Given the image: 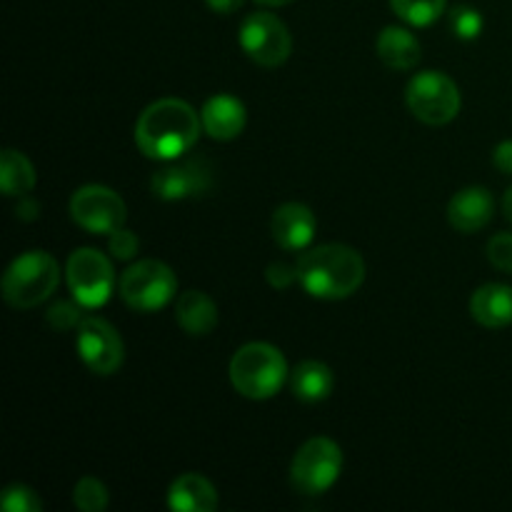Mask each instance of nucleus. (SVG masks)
<instances>
[{
	"label": "nucleus",
	"mask_w": 512,
	"mask_h": 512,
	"mask_svg": "<svg viewBox=\"0 0 512 512\" xmlns=\"http://www.w3.org/2000/svg\"><path fill=\"white\" fill-rule=\"evenodd\" d=\"M203 120L190 103L163 98L150 103L135 123V145L150 160H178L200 138Z\"/></svg>",
	"instance_id": "nucleus-1"
},
{
	"label": "nucleus",
	"mask_w": 512,
	"mask_h": 512,
	"mask_svg": "<svg viewBox=\"0 0 512 512\" xmlns=\"http://www.w3.org/2000/svg\"><path fill=\"white\" fill-rule=\"evenodd\" d=\"M298 280L310 298L345 300L365 283V260L350 245H318L298 260Z\"/></svg>",
	"instance_id": "nucleus-2"
},
{
	"label": "nucleus",
	"mask_w": 512,
	"mask_h": 512,
	"mask_svg": "<svg viewBox=\"0 0 512 512\" xmlns=\"http://www.w3.org/2000/svg\"><path fill=\"white\" fill-rule=\"evenodd\" d=\"M288 380V363L270 343H248L230 360V383L243 398L270 400Z\"/></svg>",
	"instance_id": "nucleus-3"
},
{
	"label": "nucleus",
	"mask_w": 512,
	"mask_h": 512,
	"mask_svg": "<svg viewBox=\"0 0 512 512\" xmlns=\"http://www.w3.org/2000/svg\"><path fill=\"white\" fill-rule=\"evenodd\" d=\"M60 268L45 250H28L8 265L3 275V300L10 308L30 310L55 293Z\"/></svg>",
	"instance_id": "nucleus-4"
},
{
	"label": "nucleus",
	"mask_w": 512,
	"mask_h": 512,
	"mask_svg": "<svg viewBox=\"0 0 512 512\" xmlns=\"http://www.w3.org/2000/svg\"><path fill=\"white\" fill-rule=\"evenodd\" d=\"M343 470V450L330 438H310L295 453L290 465V483L300 495L328 493Z\"/></svg>",
	"instance_id": "nucleus-5"
},
{
	"label": "nucleus",
	"mask_w": 512,
	"mask_h": 512,
	"mask_svg": "<svg viewBox=\"0 0 512 512\" xmlns=\"http://www.w3.org/2000/svg\"><path fill=\"white\" fill-rule=\"evenodd\" d=\"M178 293L173 268L160 260H140L120 275V298L130 310L155 313L165 308Z\"/></svg>",
	"instance_id": "nucleus-6"
},
{
	"label": "nucleus",
	"mask_w": 512,
	"mask_h": 512,
	"mask_svg": "<svg viewBox=\"0 0 512 512\" xmlns=\"http://www.w3.org/2000/svg\"><path fill=\"white\" fill-rule=\"evenodd\" d=\"M410 113L425 125H448L460 113V88L453 78L438 70H423L405 88Z\"/></svg>",
	"instance_id": "nucleus-7"
},
{
	"label": "nucleus",
	"mask_w": 512,
	"mask_h": 512,
	"mask_svg": "<svg viewBox=\"0 0 512 512\" xmlns=\"http://www.w3.org/2000/svg\"><path fill=\"white\" fill-rule=\"evenodd\" d=\"M65 280L83 308H100L110 300L115 288V270L108 255L95 248H78L65 263Z\"/></svg>",
	"instance_id": "nucleus-8"
},
{
	"label": "nucleus",
	"mask_w": 512,
	"mask_h": 512,
	"mask_svg": "<svg viewBox=\"0 0 512 512\" xmlns=\"http://www.w3.org/2000/svg\"><path fill=\"white\" fill-rule=\"evenodd\" d=\"M240 48L245 50L253 63L260 68H280L293 53V38L290 30L278 15L273 13H250L243 20L238 33Z\"/></svg>",
	"instance_id": "nucleus-9"
},
{
	"label": "nucleus",
	"mask_w": 512,
	"mask_h": 512,
	"mask_svg": "<svg viewBox=\"0 0 512 512\" xmlns=\"http://www.w3.org/2000/svg\"><path fill=\"white\" fill-rule=\"evenodd\" d=\"M70 218L93 235H110L128 218L125 200L108 185H83L70 198Z\"/></svg>",
	"instance_id": "nucleus-10"
},
{
	"label": "nucleus",
	"mask_w": 512,
	"mask_h": 512,
	"mask_svg": "<svg viewBox=\"0 0 512 512\" xmlns=\"http://www.w3.org/2000/svg\"><path fill=\"white\" fill-rule=\"evenodd\" d=\"M75 333H78L75 335V348H78L80 360L90 373L103 375V378L118 373L125 360V343L108 320L88 315V318L80 320Z\"/></svg>",
	"instance_id": "nucleus-11"
},
{
	"label": "nucleus",
	"mask_w": 512,
	"mask_h": 512,
	"mask_svg": "<svg viewBox=\"0 0 512 512\" xmlns=\"http://www.w3.org/2000/svg\"><path fill=\"white\" fill-rule=\"evenodd\" d=\"M153 195L160 200H188L205 195L213 188V170L205 160H183L160 168L150 180Z\"/></svg>",
	"instance_id": "nucleus-12"
},
{
	"label": "nucleus",
	"mask_w": 512,
	"mask_h": 512,
	"mask_svg": "<svg viewBox=\"0 0 512 512\" xmlns=\"http://www.w3.org/2000/svg\"><path fill=\"white\" fill-rule=\"evenodd\" d=\"M315 228H318L315 213L303 203H283L275 208L273 220H270L273 240L283 250L308 248L315 238Z\"/></svg>",
	"instance_id": "nucleus-13"
},
{
	"label": "nucleus",
	"mask_w": 512,
	"mask_h": 512,
	"mask_svg": "<svg viewBox=\"0 0 512 512\" xmlns=\"http://www.w3.org/2000/svg\"><path fill=\"white\" fill-rule=\"evenodd\" d=\"M495 213V200L490 195L488 188H480V185H473V188H465L460 193L453 195L448 205V220L458 233H478L485 225L493 220Z\"/></svg>",
	"instance_id": "nucleus-14"
},
{
	"label": "nucleus",
	"mask_w": 512,
	"mask_h": 512,
	"mask_svg": "<svg viewBox=\"0 0 512 512\" xmlns=\"http://www.w3.org/2000/svg\"><path fill=\"white\" fill-rule=\"evenodd\" d=\"M200 120H203V130L210 138L228 143V140H235L243 133L245 123H248V113H245V105L238 98L220 93L205 100L203 110H200Z\"/></svg>",
	"instance_id": "nucleus-15"
},
{
	"label": "nucleus",
	"mask_w": 512,
	"mask_h": 512,
	"mask_svg": "<svg viewBox=\"0 0 512 512\" xmlns=\"http://www.w3.org/2000/svg\"><path fill=\"white\" fill-rule=\"evenodd\" d=\"M470 313L478 325L500 330L512 325V288L503 283H488L470 298Z\"/></svg>",
	"instance_id": "nucleus-16"
},
{
	"label": "nucleus",
	"mask_w": 512,
	"mask_h": 512,
	"mask_svg": "<svg viewBox=\"0 0 512 512\" xmlns=\"http://www.w3.org/2000/svg\"><path fill=\"white\" fill-rule=\"evenodd\" d=\"M175 320L188 335L203 338L218 325V305L203 290H185L175 303Z\"/></svg>",
	"instance_id": "nucleus-17"
},
{
	"label": "nucleus",
	"mask_w": 512,
	"mask_h": 512,
	"mask_svg": "<svg viewBox=\"0 0 512 512\" xmlns=\"http://www.w3.org/2000/svg\"><path fill=\"white\" fill-rule=\"evenodd\" d=\"M168 505L178 512H213L218 508V490L203 475L185 473L170 485Z\"/></svg>",
	"instance_id": "nucleus-18"
},
{
	"label": "nucleus",
	"mask_w": 512,
	"mask_h": 512,
	"mask_svg": "<svg viewBox=\"0 0 512 512\" xmlns=\"http://www.w3.org/2000/svg\"><path fill=\"white\" fill-rule=\"evenodd\" d=\"M375 50L390 70H413L423 58L420 40L400 25H388L375 40Z\"/></svg>",
	"instance_id": "nucleus-19"
},
{
	"label": "nucleus",
	"mask_w": 512,
	"mask_h": 512,
	"mask_svg": "<svg viewBox=\"0 0 512 512\" xmlns=\"http://www.w3.org/2000/svg\"><path fill=\"white\" fill-rule=\"evenodd\" d=\"M290 388H293L295 398L303 403H323L335 388L333 370L320 360H303L290 373Z\"/></svg>",
	"instance_id": "nucleus-20"
},
{
	"label": "nucleus",
	"mask_w": 512,
	"mask_h": 512,
	"mask_svg": "<svg viewBox=\"0 0 512 512\" xmlns=\"http://www.w3.org/2000/svg\"><path fill=\"white\" fill-rule=\"evenodd\" d=\"M35 180H38V175H35L33 163L20 150H3V155H0V188L8 198L28 195L35 188Z\"/></svg>",
	"instance_id": "nucleus-21"
},
{
	"label": "nucleus",
	"mask_w": 512,
	"mask_h": 512,
	"mask_svg": "<svg viewBox=\"0 0 512 512\" xmlns=\"http://www.w3.org/2000/svg\"><path fill=\"white\" fill-rule=\"evenodd\" d=\"M445 3L448 0H390V8L408 25L428 28L445 13Z\"/></svg>",
	"instance_id": "nucleus-22"
},
{
	"label": "nucleus",
	"mask_w": 512,
	"mask_h": 512,
	"mask_svg": "<svg viewBox=\"0 0 512 512\" xmlns=\"http://www.w3.org/2000/svg\"><path fill=\"white\" fill-rule=\"evenodd\" d=\"M110 495L105 483L98 478H80L73 488V505L83 512H103L108 508Z\"/></svg>",
	"instance_id": "nucleus-23"
},
{
	"label": "nucleus",
	"mask_w": 512,
	"mask_h": 512,
	"mask_svg": "<svg viewBox=\"0 0 512 512\" xmlns=\"http://www.w3.org/2000/svg\"><path fill=\"white\" fill-rule=\"evenodd\" d=\"M0 508L5 512H40L43 510V500L28 485H8L3 490V498H0Z\"/></svg>",
	"instance_id": "nucleus-24"
},
{
	"label": "nucleus",
	"mask_w": 512,
	"mask_h": 512,
	"mask_svg": "<svg viewBox=\"0 0 512 512\" xmlns=\"http://www.w3.org/2000/svg\"><path fill=\"white\" fill-rule=\"evenodd\" d=\"M80 310H83V305L78 303V300H58V303H53L48 308V313H45V320H48V325L53 330H58V333H65V330H73L80 325Z\"/></svg>",
	"instance_id": "nucleus-25"
},
{
	"label": "nucleus",
	"mask_w": 512,
	"mask_h": 512,
	"mask_svg": "<svg viewBox=\"0 0 512 512\" xmlns=\"http://www.w3.org/2000/svg\"><path fill=\"white\" fill-rule=\"evenodd\" d=\"M450 25H453V33L460 40H475L483 33V15L470 8V5H460L450 13Z\"/></svg>",
	"instance_id": "nucleus-26"
},
{
	"label": "nucleus",
	"mask_w": 512,
	"mask_h": 512,
	"mask_svg": "<svg viewBox=\"0 0 512 512\" xmlns=\"http://www.w3.org/2000/svg\"><path fill=\"white\" fill-rule=\"evenodd\" d=\"M138 248H140V240L133 230L118 228L115 233L108 235V250L113 253V258L130 260V258H135Z\"/></svg>",
	"instance_id": "nucleus-27"
},
{
	"label": "nucleus",
	"mask_w": 512,
	"mask_h": 512,
	"mask_svg": "<svg viewBox=\"0 0 512 512\" xmlns=\"http://www.w3.org/2000/svg\"><path fill=\"white\" fill-rule=\"evenodd\" d=\"M488 260L498 270L512 273V233H498L490 238Z\"/></svg>",
	"instance_id": "nucleus-28"
},
{
	"label": "nucleus",
	"mask_w": 512,
	"mask_h": 512,
	"mask_svg": "<svg viewBox=\"0 0 512 512\" xmlns=\"http://www.w3.org/2000/svg\"><path fill=\"white\" fill-rule=\"evenodd\" d=\"M265 280L273 285L275 290H285L298 280V265H288V263H270L268 270H265Z\"/></svg>",
	"instance_id": "nucleus-29"
},
{
	"label": "nucleus",
	"mask_w": 512,
	"mask_h": 512,
	"mask_svg": "<svg viewBox=\"0 0 512 512\" xmlns=\"http://www.w3.org/2000/svg\"><path fill=\"white\" fill-rule=\"evenodd\" d=\"M493 165L500 170V173L512 175V140H503L500 145H495Z\"/></svg>",
	"instance_id": "nucleus-30"
},
{
	"label": "nucleus",
	"mask_w": 512,
	"mask_h": 512,
	"mask_svg": "<svg viewBox=\"0 0 512 512\" xmlns=\"http://www.w3.org/2000/svg\"><path fill=\"white\" fill-rule=\"evenodd\" d=\"M15 213H18L20 220L30 223V220H35L40 215V205L35 203V200L30 198V193H28V195H23V198H20V203H18V208H15Z\"/></svg>",
	"instance_id": "nucleus-31"
},
{
	"label": "nucleus",
	"mask_w": 512,
	"mask_h": 512,
	"mask_svg": "<svg viewBox=\"0 0 512 512\" xmlns=\"http://www.w3.org/2000/svg\"><path fill=\"white\" fill-rule=\"evenodd\" d=\"M205 3H208V8L215 10V13L230 15V13H235V10H238L245 0H205Z\"/></svg>",
	"instance_id": "nucleus-32"
},
{
	"label": "nucleus",
	"mask_w": 512,
	"mask_h": 512,
	"mask_svg": "<svg viewBox=\"0 0 512 512\" xmlns=\"http://www.w3.org/2000/svg\"><path fill=\"white\" fill-rule=\"evenodd\" d=\"M503 213H505V218L512 223V188L505 193V198H503Z\"/></svg>",
	"instance_id": "nucleus-33"
},
{
	"label": "nucleus",
	"mask_w": 512,
	"mask_h": 512,
	"mask_svg": "<svg viewBox=\"0 0 512 512\" xmlns=\"http://www.w3.org/2000/svg\"><path fill=\"white\" fill-rule=\"evenodd\" d=\"M258 5H265V8H283V5H290L293 0H255Z\"/></svg>",
	"instance_id": "nucleus-34"
}]
</instances>
